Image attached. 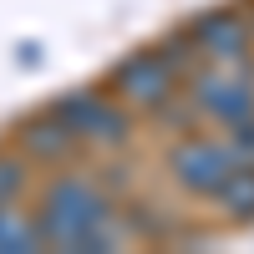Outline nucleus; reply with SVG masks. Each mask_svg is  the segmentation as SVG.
Returning a JSON list of instances; mask_svg holds the SVG:
<instances>
[{"label":"nucleus","mask_w":254,"mask_h":254,"mask_svg":"<svg viewBox=\"0 0 254 254\" xmlns=\"http://www.w3.org/2000/svg\"><path fill=\"white\" fill-rule=\"evenodd\" d=\"M31 208L41 219L46 249L56 254H112V249H127V239H132V224L102 188V178L81 173L71 163L46 173Z\"/></svg>","instance_id":"f257e3e1"},{"label":"nucleus","mask_w":254,"mask_h":254,"mask_svg":"<svg viewBox=\"0 0 254 254\" xmlns=\"http://www.w3.org/2000/svg\"><path fill=\"white\" fill-rule=\"evenodd\" d=\"M193 66L198 61H193V51H188V41L178 31L173 41H147V46L117 56L102 81H107V92L117 102H127V107L142 117V112H168L183 97V81H188Z\"/></svg>","instance_id":"f03ea898"},{"label":"nucleus","mask_w":254,"mask_h":254,"mask_svg":"<svg viewBox=\"0 0 254 254\" xmlns=\"http://www.w3.org/2000/svg\"><path fill=\"white\" fill-rule=\"evenodd\" d=\"M46 107L66 122V132L81 142V153H122V147L132 142V132H137V112L107 92V81L71 87L56 102H46Z\"/></svg>","instance_id":"7ed1b4c3"},{"label":"nucleus","mask_w":254,"mask_h":254,"mask_svg":"<svg viewBox=\"0 0 254 254\" xmlns=\"http://www.w3.org/2000/svg\"><path fill=\"white\" fill-rule=\"evenodd\" d=\"M183 112L203 127H234L254 112V61H198L183 81Z\"/></svg>","instance_id":"20e7f679"},{"label":"nucleus","mask_w":254,"mask_h":254,"mask_svg":"<svg viewBox=\"0 0 254 254\" xmlns=\"http://www.w3.org/2000/svg\"><path fill=\"white\" fill-rule=\"evenodd\" d=\"M163 168H168V178H173L178 193L208 203L229 183V173L239 168V158H234V147H229V137L219 132V127L193 122V127H178V137L168 142Z\"/></svg>","instance_id":"39448f33"},{"label":"nucleus","mask_w":254,"mask_h":254,"mask_svg":"<svg viewBox=\"0 0 254 254\" xmlns=\"http://www.w3.org/2000/svg\"><path fill=\"white\" fill-rule=\"evenodd\" d=\"M193 61H254V15L244 5H208L183 26Z\"/></svg>","instance_id":"423d86ee"},{"label":"nucleus","mask_w":254,"mask_h":254,"mask_svg":"<svg viewBox=\"0 0 254 254\" xmlns=\"http://www.w3.org/2000/svg\"><path fill=\"white\" fill-rule=\"evenodd\" d=\"M15 153L26 158L31 168H66L71 158H81V142L66 132V122H61L51 107H41V112H31V117H20L15 122Z\"/></svg>","instance_id":"0eeeda50"},{"label":"nucleus","mask_w":254,"mask_h":254,"mask_svg":"<svg viewBox=\"0 0 254 254\" xmlns=\"http://www.w3.org/2000/svg\"><path fill=\"white\" fill-rule=\"evenodd\" d=\"M46 249V234H41V219L36 208L20 203H5L0 208V254H41Z\"/></svg>","instance_id":"6e6552de"},{"label":"nucleus","mask_w":254,"mask_h":254,"mask_svg":"<svg viewBox=\"0 0 254 254\" xmlns=\"http://www.w3.org/2000/svg\"><path fill=\"white\" fill-rule=\"evenodd\" d=\"M208 208H219L229 224H254V163H239L229 183L208 198Z\"/></svg>","instance_id":"1a4fd4ad"},{"label":"nucleus","mask_w":254,"mask_h":254,"mask_svg":"<svg viewBox=\"0 0 254 254\" xmlns=\"http://www.w3.org/2000/svg\"><path fill=\"white\" fill-rule=\"evenodd\" d=\"M31 188V163L15 153V147H0V208L5 203H20Z\"/></svg>","instance_id":"9d476101"},{"label":"nucleus","mask_w":254,"mask_h":254,"mask_svg":"<svg viewBox=\"0 0 254 254\" xmlns=\"http://www.w3.org/2000/svg\"><path fill=\"white\" fill-rule=\"evenodd\" d=\"M224 137H229V147H234V158H239V163H254V112L239 117L234 127H224Z\"/></svg>","instance_id":"9b49d317"}]
</instances>
